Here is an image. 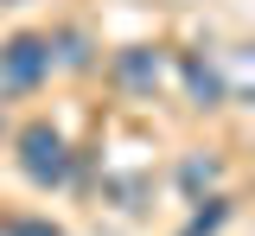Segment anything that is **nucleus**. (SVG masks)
I'll return each instance as SVG.
<instances>
[{"label":"nucleus","mask_w":255,"mask_h":236,"mask_svg":"<svg viewBox=\"0 0 255 236\" xmlns=\"http://www.w3.org/2000/svg\"><path fill=\"white\" fill-rule=\"evenodd\" d=\"M51 51H64V64H70V70H77L83 58H90V45H83V32H64L58 45H51Z\"/></svg>","instance_id":"0eeeda50"},{"label":"nucleus","mask_w":255,"mask_h":236,"mask_svg":"<svg viewBox=\"0 0 255 236\" xmlns=\"http://www.w3.org/2000/svg\"><path fill=\"white\" fill-rule=\"evenodd\" d=\"M179 70H185V90L204 102V109H217V102H223V77H217V64H204V58H185Z\"/></svg>","instance_id":"20e7f679"},{"label":"nucleus","mask_w":255,"mask_h":236,"mask_svg":"<svg viewBox=\"0 0 255 236\" xmlns=\"http://www.w3.org/2000/svg\"><path fill=\"white\" fill-rule=\"evenodd\" d=\"M204 204H211V211H198V217H191L179 236H217V230H223V217H230V198H204Z\"/></svg>","instance_id":"39448f33"},{"label":"nucleus","mask_w":255,"mask_h":236,"mask_svg":"<svg viewBox=\"0 0 255 236\" xmlns=\"http://www.w3.org/2000/svg\"><path fill=\"white\" fill-rule=\"evenodd\" d=\"M115 77H122L128 90L147 96V90H159V77H166V58H159L153 45H128L122 58H115Z\"/></svg>","instance_id":"7ed1b4c3"},{"label":"nucleus","mask_w":255,"mask_h":236,"mask_svg":"<svg viewBox=\"0 0 255 236\" xmlns=\"http://www.w3.org/2000/svg\"><path fill=\"white\" fill-rule=\"evenodd\" d=\"M19 172H26L38 192H51L70 179V140L51 128V121H32L26 134H19Z\"/></svg>","instance_id":"f03ea898"},{"label":"nucleus","mask_w":255,"mask_h":236,"mask_svg":"<svg viewBox=\"0 0 255 236\" xmlns=\"http://www.w3.org/2000/svg\"><path fill=\"white\" fill-rule=\"evenodd\" d=\"M6 6H13V0H6Z\"/></svg>","instance_id":"1a4fd4ad"},{"label":"nucleus","mask_w":255,"mask_h":236,"mask_svg":"<svg viewBox=\"0 0 255 236\" xmlns=\"http://www.w3.org/2000/svg\"><path fill=\"white\" fill-rule=\"evenodd\" d=\"M6 236H64V230H51V224H6Z\"/></svg>","instance_id":"6e6552de"},{"label":"nucleus","mask_w":255,"mask_h":236,"mask_svg":"<svg viewBox=\"0 0 255 236\" xmlns=\"http://www.w3.org/2000/svg\"><path fill=\"white\" fill-rule=\"evenodd\" d=\"M179 185H185V198H198L204 185H217V160H185L179 166Z\"/></svg>","instance_id":"423d86ee"},{"label":"nucleus","mask_w":255,"mask_h":236,"mask_svg":"<svg viewBox=\"0 0 255 236\" xmlns=\"http://www.w3.org/2000/svg\"><path fill=\"white\" fill-rule=\"evenodd\" d=\"M51 38L45 32H13L6 45H0V96H26V90H38L45 77H51Z\"/></svg>","instance_id":"f257e3e1"}]
</instances>
